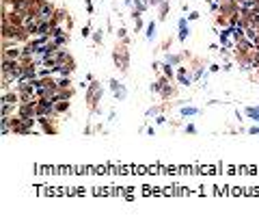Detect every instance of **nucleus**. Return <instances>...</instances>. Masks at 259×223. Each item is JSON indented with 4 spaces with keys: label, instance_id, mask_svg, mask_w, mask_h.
Masks as SVG:
<instances>
[{
    "label": "nucleus",
    "instance_id": "39448f33",
    "mask_svg": "<svg viewBox=\"0 0 259 223\" xmlns=\"http://www.w3.org/2000/svg\"><path fill=\"white\" fill-rule=\"evenodd\" d=\"M153 35H155V24H153V22H149V26H147V37L151 39Z\"/></svg>",
    "mask_w": 259,
    "mask_h": 223
},
{
    "label": "nucleus",
    "instance_id": "20e7f679",
    "mask_svg": "<svg viewBox=\"0 0 259 223\" xmlns=\"http://www.w3.org/2000/svg\"><path fill=\"white\" fill-rule=\"evenodd\" d=\"M181 115H184V117H192V115H199V108H192V106H184V108H181Z\"/></svg>",
    "mask_w": 259,
    "mask_h": 223
},
{
    "label": "nucleus",
    "instance_id": "f03ea898",
    "mask_svg": "<svg viewBox=\"0 0 259 223\" xmlns=\"http://www.w3.org/2000/svg\"><path fill=\"white\" fill-rule=\"evenodd\" d=\"M186 37H188V22L181 17V20H179V39L184 41Z\"/></svg>",
    "mask_w": 259,
    "mask_h": 223
},
{
    "label": "nucleus",
    "instance_id": "1a4fd4ad",
    "mask_svg": "<svg viewBox=\"0 0 259 223\" xmlns=\"http://www.w3.org/2000/svg\"><path fill=\"white\" fill-rule=\"evenodd\" d=\"M251 134H259V126H251V130H248Z\"/></svg>",
    "mask_w": 259,
    "mask_h": 223
},
{
    "label": "nucleus",
    "instance_id": "9d476101",
    "mask_svg": "<svg viewBox=\"0 0 259 223\" xmlns=\"http://www.w3.org/2000/svg\"><path fill=\"white\" fill-rule=\"evenodd\" d=\"M158 110H160V108H151V110H147L145 115H147V117H151V115H155V113H158Z\"/></svg>",
    "mask_w": 259,
    "mask_h": 223
},
{
    "label": "nucleus",
    "instance_id": "6e6552de",
    "mask_svg": "<svg viewBox=\"0 0 259 223\" xmlns=\"http://www.w3.org/2000/svg\"><path fill=\"white\" fill-rule=\"evenodd\" d=\"M164 74H166V76H173V69H171V65H164Z\"/></svg>",
    "mask_w": 259,
    "mask_h": 223
},
{
    "label": "nucleus",
    "instance_id": "423d86ee",
    "mask_svg": "<svg viewBox=\"0 0 259 223\" xmlns=\"http://www.w3.org/2000/svg\"><path fill=\"white\" fill-rule=\"evenodd\" d=\"M179 82H181V85H186V87H188V85H190V82H192V80H190V78L186 76V74H184V72H181V74H179Z\"/></svg>",
    "mask_w": 259,
    "mask_h": 223
},
{
    "label": "nucleus",
    "instance_id": "9b49d317",
    "mask_svg": "<svg viewBox=\"0 0 259 223\" xmlns=\"http://www.w3.org/2000/svg\"><path fill=\"white\" fill-rule=\"evenodd\" d=\"M65 108H67V102H63V104H58V106H56V110H58V113H61V110H65Z\"/></svg>",
    "mask_w": 259,
    "mask_h": 223
},
{
    "label": "nucleus",
    "instance_id": "f257e3e1",
    "mask_svg": "<svg viewBox=\"0 0 259 223\" xmlns=\"http://www.w3.org/2000/svg\"><path fill=\"white\" fill-rule=\"evenodd\" d=\"M110 89H112V93L117 95V100H125L127 98V91L119 80H110Z\"/></svg>",
    "mask_w": 259,
    "mask_h": 223
},
{
    "label": "nucleus",
    "instance_id": "7ed1b4c3",
    "mask_svg": "<svg viewBox=\"0 0 259 223\" xmlns=\"http://www.w3.org/2000/svg\"><path fill=\"white\" fill-rule=\"evenodd\" d=\"M246 117H251L253 122H259V106H248L246 108Z\"/></svg>",
    "mask_w": 259,
    "mask_h": 223
},
{
    "label": "nucleus",
    "instance_id": "0eeeda50",
    "mask_svg": "<svg viewBox=\"0 0 259 223\" xmlns=\"http://www.w3.org/2000/svg\"><path fill=\"white\" fill-rule=\"evenodd\" d=\"M194 132H197V128H194L192 124H190V126H186V134H194Z\"/></svg>",
    "mask_w": 259,
    "mask_h": 223
}]
</instances>
